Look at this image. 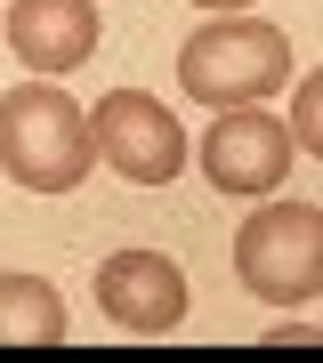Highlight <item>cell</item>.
Instances as JSON below:
<instances>
[{"label":"cell","mask_w":323,"mask_h":363,"mask_svg":"<svg viewBox=\"0 0 323 363\" xmlns=\"http://www.w3.org/2000/svg\"><path fill=\"white\" fill-rule=\"evenodd\" d=\"M97 145H89V113L57 89V81H25L0 97V169L25 194H73L89 178Z\"/></svg>","instance_id":"obj_1"},{"label":"cell","mask_w":323,"mask_h":363,"mask_svg":"<svg viewBox=\"0 0 323 363\" xmlns=\"http://www.w3.org/2000/svg\"><path fill=\"white\" fill-rule=\"evenodd\" d=\"M178 81H186V97L219 105V113L226 105H258L291 81V40L267 16H210L178 49Z\"/></svg>","instance_id":"obj_2"},{"label":"cell","mask_w":323,"mask_h":363,"mask_svg":"<svg viewBox=\"0 0 323 363\" xmlns=\"http://www.w3.org/2000/svg\"><path fill=\"white\" fill-rule=\"evenodd\" d=\"M234 274L267 307H307L323 291V210L315 202H258L234 234Z\"/></svg>","instance_id":"obj_3"},{"label":"cell","mask_w":323,"mask_h":363,"mask_svg":"<svg viewBox=\"0 0 323 363\" xmlns=\"http://www.w3.org/2000/svg\"><path fill=\"white\" fill-rule=\"evenodd\" d=\"M89 145L121 169L129 186H170V178L186 169V130H178V113H170L162 97H146V89H114V97H97V113H89Z\"/></svg>","instance_id":"obj_4"},{"label":"cell","mask_w":323,"mask_h":363,"mask_svg":"<svg viewBox=\"0 0 323 363\" xmlns=\"http://www.w3.org/2000/svg\"><path fill=\"white\" fill-rule=\"evenodd\" d=\"M291 154H299L291 130L267 121V113H251V105H226L219 130L202 138V169H210L219 194H275L291 178Z\"/></svg>","instance_id":"obj_5"},{"label":"cell","mask_w":323,"mask_h":363,"mask_svg":"<svg viewBox=\"0 0 323 363\" xmlns=\"http://www.w3.org/2000/svg\"><path fill=\"white\" fill-rule=\"evenodd\" d=\"M97 307L138 339H170L186 323V274L162 250H121V259L97 267Z\"/></svg>","instance_id":"obj_6"},{"label":"cell","mask_w":323,"mask_h":363,"mask_svg":"<svg viewBox=\"0 0 323 363\" xmlns=\"http://www.w3.org/2000/svg\"><path fill=\"white\" fill-rule=\"evenodd\" d=\"M9 49L33 73H73L97 57V0H9Z\"/></svg>","instance_id":"obj_7"},{"label":"cell","mask_w":323,"mask_h":363,"mask_svg":"<svg viewBox=\"0 0 323 363\" xmlns=\"http://www.w3.org/2000/svg\"><path fill=\"white\" fill-rule=\"evenodd\" d=\"M65 339V298L33 274H0V347H57Z\"/></svg>","instance_id":"obj_8"},{"label":"cell","mask_w":323,"mask_h":363,"mask_svg":"<svg viewBox=\"0 0 323 363\" xmlns=\"http://www.w3.org/2000/svg\"><path fill=\"white\" fill-rule=\"evenodd\" d=\"M315 113H323V89H315V81H299V105H291V121H283L299 154H315V145H323V130H315Z\"/></svg>","instance_id":"obj_9"},{"label":"cell","mask_w":323,"mask_h":363,"mask_svg":"<svg viewBox=\"0 0 323 363\" xmlns=\"http://www.w3.org/2000/svg\"><path fill=\"white\" fill-rule=\"evenodd\" d=\"M194 9H219V16H243L251 0H194Z\"/></svg>","instance_id":"obj_10"}]
</instances>
